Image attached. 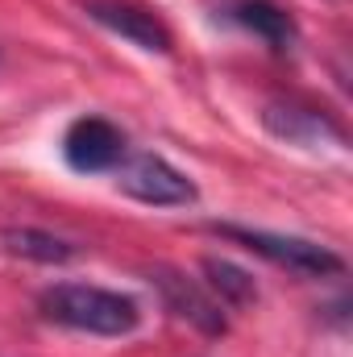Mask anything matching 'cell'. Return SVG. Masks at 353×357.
Segmentation results:
<instances>
[{
	"label": "cell",
	"mask_w": 353,
	"mask_h": 357,
	"mask_svg": "<svg viewBox=\"0 0 353 357\" xmlns=\"http://www.w3.org/2000/svg\"><path fill=\"white\" fill-rule=\"evenodd\" d=\"M262 125L287 146H308L312 150V146H324V142H341V125L333 116H324L316 108H303V104H291V100L287 104L283 100L266 104Z\"/></svg>",
	"instance_id": "52a82bcc"
},
{
	"label": "cell",
	"mask_w": 353,
	"mask_h": 357,
	"mask_svg": "<svg viewBox=\"0 0 353 357\" xmlns=\"http://www.w3.org/2000/svg\"><path fill=\"white\" fill-rule=\"evenodd\" d=\"M229 17H233L241 29L258 33L270 50H291V46L299 42V25L291 21V13L278 8V4H270V0H237V4L229 8Z\"/></svg>",
	"instance_id": "ba28073f"
},
{
	"label": "cell",
	"mask_w": 353,
	"mask_h": 357,
	"mask_svg": "<svg viewBox=\"0 0 353 357\" xmlns=\"http://www.w3.org/2000/svg\"><path fill=\"white\" fill-rule=\"evenodd\" d=\"M125 154H129L125 133H121L112 121H104V116H80V121H71V129L63 133V158H67V167L80 171V175L117 171Z\"/></svg>",
	"instance_id": "5b68a950"
},
{
	"label": "cell",
	"mask_w": 353,
	"mask_h": 357,
	"mask_svg": "<svg viewBox=\"0 0 353 357\" xmlns=\"http://www.w3.org/2000/svg\"><path fill=\"white\" fill-rule=\"evenodd\" d=\"M38 312L50 324L88 333V337H129L142 324V307L108 287H88V282H54L38 295Z\"/></svg>",
	"instance_id": "6da1fadb"
},
{
	"label": "cell",
	"mask_w": 353,
	"mask_h": 357,
	"mask_svg": "<svg viewBox=\"0 0 353 357\" xmlns=\"http://www.w3.org/2000/svg\"><path fill=\"white\" fill-rule=\"evenodd\" d=\"M212 233L246 245L250 254H258L274 266L291 270L299 278H333L345 270V258L333 254L329 245H316L308 237H291V233H270V229H246V225H212Z\"/></svg>",
	"instance_id": "7a4b0ae2"
},
{
	"label": "cell",
	"mask_w": 353,
	"mask_h": 357,
	"mask_svg": "<svg viewBox=\"0 0 353 357\" xmlns=\"http://www.w3.org/2000/svg\"><path fill=\"white\" fill-rule=\"evenodd\" d=\"M150 282L154 291L163 295V307L187 320L191 328H200L204 337H225L229 333V320H225V307L216 303V295L208 287H200L191 274H183L175 266H154L150 270Z\"/></svg>",
	"instance_id": "277c9868"
},
{
	"label": "cell",
	"mask_w": 353,
	"mask_h": 357,
	"mask_svg": "<svg viewBox=\"0 0 353 357\" xmlns=\"http://www.w3.org/2000/svg\"><path fill=\"white\" fill-rule=\"evenodd\" d=\"M117 187L129 199L150 204V208H187L200 195L195 183L158 154H133V158L125 154L121 167H117Z\"/></svg>",
	"instance_id": "3957f363"
},
{
	"label": "cell",
	"mask_w": 353,
	"mask_h": 357,
	"mask_svg": "<svg viewBox=\"0 0 353 357\" xmlns=\"http://www.w3.org/2000/svg\"><path fill=\"white\" fill-rule=\"evenodd\" d=\"M204 274H208V291L216 295V303H220V307H250V303H258L254 274H246L237 262L204 258Z\"/></svg>",
	"instance_id": "30bf717a"
},
{
	"label": "cell",
	"mask_w": 353,
	"mask_h": 357,
	"mask_svg": "<svg viewBox=\"0 0 353 357\" xmlns=\"http://www.w3.org/2000/svg\"><path fill=\"white\" fill-rule=\"evenodd\" d=\"M84 13H88L96 25H104L108 33L133 42L137 50H150V54H171L175 38L167 29V21L133 0H84Z\"/></svg>",
	"instance_id": "8992f818"
},
{
	"label": "cell",
	"mask_w": 353,
	"mask_h": 357,
	"mask_svg": "<svg viewBox=\"0 0 353 357\" xmlns=\"http://www.w3.org/2000/svg\"><path fill=\"white\" fill-rule=\"evenodd\" d=\"M0 245H4L13 258H29V262H42V266H63V262L75 258V245H71V241H63V237H54V233H46V229H29V225L4 229V233H0Z\"/></svg>",
	"instance_id": "9c48e42d"
}]
</instances>
